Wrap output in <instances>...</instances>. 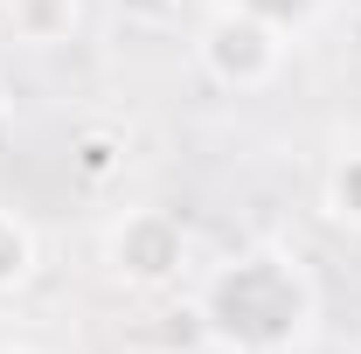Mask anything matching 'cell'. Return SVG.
Here are the masks:
<instances>
[{"label":"cell","instance_id":"1","mask_svg":"<svg viewBox=\"0 0 361 354\" xmlns=\"http://www.w3.org/2000/svg\"><path fill=\"white\" fill-rule=\"evenodd\" d=\"M202 319L209 334L236 354H278L292 348L313 319V285L306 271L278 250H250L236 264L216 271V285L202 292Z\"/></svg>","mask_w":361,"mask_h":354},{"label":"cell","instance_id":"2","mask_svg":"<svg viewBox=\"0 0 361 354\" xmlns=\"http://www.w3.org/2000/svg\"><path fill=\"white\" fill-rule=\"evenodd\" d=\"M202 70L229 90H257L278 70V28L243 14V7H223L209 28H202Z\"/></svg>","mask_w":361,"mask_h":354},{"label":"cell","instance_id":"3","mask_svg":"<svg viewBox=\"0 0 361 354\" xmlns=\"http://www.w3.org/2000/svg\"><path fill=\"white\" fill-rule=\"evenodd\" d=\"M180 257H188V236H180V222L167 209H139L111 236V264L126 271L133 285H167L180 271Z\"/></svg>","mask_w":361,"mask_h":354},{"label":"cell","instance_id":"4","mask_svg":"<svg viewBox=\"0 0 361 354\" xmlns=\"http://www.w3.org/2000/svg\"><path fill=\"white\" fill-rule=\"evenodd\" d=\"M7 21H14L21 42H70L77 0H7Z\"/></svg>","mask_w":361,"mask_h":354},{"label":"cell","instance_id":"5","mask_svg":"<svg viewBox=\"0 0 361 354\" xmlns=\"http://www.w3.org/2000/svg\"><path fill=\"white\" fill-rule=\"evenodd\" d=\"M70 167L84 181H111L118 167H126V139L104 133V126H90V133H77V146H70Z\"/></svg>","mask_w":361,"mask_h":354},{"label":"cell","instance_id":"6","mask_svg":"<svg viewBox=\"0 0 361 354\" xmlns=\"http://www.w3.org/2000/svg\"><path fill=\"white\" fill-rule=\"evenodd\" d=\"M28 271H35V236H28V222H21V216L0 209V292L28 285Z\"/></svg>","mask_w":361,"mask_h":354},{"label":"cell","instance_id":"7","mask_svg":"<svg viewBox=\"0 0 361 354\" xmlns=\"http://www.w3.org/2000/svg\"><path fill=\"white\" fill-rule=\"evenodd\" d=\"M229 7H243V14H257V21H271V28H299V21L313 14L319 0H229Z\"/></svg>","mask_w":361,"mask_h":354},{"label":"cell","instance_id":"8","mask_svg":"<svg viewBox=\"0 0 361 354\" xmlns=\"http://www.w3.org/2000/svg\"><path fill=\"white\" fill-rule=\"evenodd\" d=\"M334 216L361 229V153H355V160H341V174H334Z\"/></svg>","mask_w":361,"mask_h":354},{"label":"cell","instance_id":"9","mask_svg":"<svg viewBox=\"0 0 361 354\" xmlns=\"http://www.w3.org/2000/svg\"><path fill=\"white\" fill-rule=\"evenodd\" d=\"M180 0H118V14H139V21H167Z\"/></svg>","mask_w":361,"mask_h":354},{"label":"cell","instance_id":"10","mask_svg":"<svg viewBox=\"0 0 361 354\" xmlns=\"http://www.w3.org/2000/svg\"><path fill=\"white\" fill-rule=\"evenodd\" d=\"M0 133H7V97H0Z\"/></svg>","mask_w":361,"mask_h":354},{"label":"cell","instance_id":"11","mask_svg":"<svg viewBox=\"0 0 361 354\" xmlns=\"http://www.w3.org/2000/svg\"><path fill=\"white\" fill-rule=\"evenodd\" d=\"M355 49H361V21H355Z\"/></svg>","mask_w":361,"mask_h":354},{"label":"cell","instance_id":"12","mask_svg":"<svg viewBox=\"0 0 361 354\" xmlns=\"http://www.w3.org/2000/svg\"><path fill=\"white\" fill-rule=\"evenodd\" d=\"M0 7H7V0H0Z\"/></svg>","mask_w":361,"mask_h":354},{"label":"cell","instance_id":"13","mask_svg":"<svg viewBox=\"0 0 361 354\" xmlns=\"http://www.w3.org/2000/svg\"><path fill=\"white\" fill-rule=\"evenodd\" d=\"M14 354H21V348H14Z\"/></svg>","mask_w":361,"mask_h":354}]
</instances>
